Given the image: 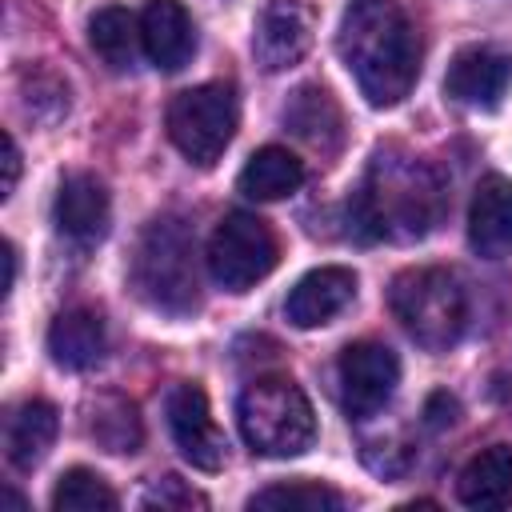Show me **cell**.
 Segmentation results:
<instances>
[{"label": "cell", "mask_w": 512, "mask_h": 512, "mask_svg": "<svg viewBox=\"0 0 512 512\" xmlns=\"http://www.w3.org/2000/svg\"><path fill=\"white\" fill-rule=\"evenodd\" d=\"M88 436L116 456H132L144 444V424L140 412L128 396L120 392H100L88 400Z\"/></svg>", "instance_id": "21"}, {"label": "cell", "mask_w": 512, "mask_h": 512, "mask_svg": "<svg viewBox=\"0 0 512 512\" xmlns=\"http://www.w3.org/2000/svg\"><path fill=\"white\" fill-rule=\"evenodd\" d=\"M280 260V240L256 212H228L208 240V272L224 292L256 288Z\"/></svg>", "instance_id": "7"}, {"label": "cell", "mask_w": 512, "mask_h": 512, "mask_svg": "<svg viewBox=\"0 0 512 512\" xmlns=\"http://www.w3.org/2000/svg\"><path fill=\"white\" fill-rule=\"evenodd\" d=\"M388 308L424 352H448L468 328V292L448 268H404L388 284Z\"/></svg>", "instance_id": "4"}, {"label": "cell", "mask_w": 512, "mask_h": 512, "mask_svg": "<svg viewBox=\"0 0 512 512\" xmlns=\"http://www.w3.org/2000/svg\"><path fill=\"white\" fill-rule=\"evenodd\" d=\"M312 48V12L304 0H264L252 24V56L264 72H284Z\"/></svg>", "instance_id": "10"}, {"label": "cell", "mask_w": 512, "mask_h": 512, "mask_svg": "<svg viewBox=\"0 0 512 512\" xmlns=\"http://www.w3.org/2000/svg\"><path fill=\"white\" fill-rule=\"evenodd\" d=\"M444 216L440 176L412 152L380 148L348 200V232L360 240H420Z\"/></svg>", "instance_id": "2"}, {"label": "cell", "mask_w": 512, "mask_h": 512, "mask_svg": "<svg viewBox=\"0 0 512 512\" xmlns=\"http://www.w3.org/2000/svg\"><path fill=\"white\" fill-rule=\"evenodd\" d=\"M56 428H60L56 404H48V400H40V396L16 404L12 416H8V424H4V452H8V464L20 468V472L36 468V464L48 456V448H52V440H56Z\"/></svg>", "instance_id": "18"}, {"label": "cell", "mask_w": 512, "mask_h": 512, "mask_svg": "<svg viewBox=\"0 0 512 512\" xmlns=\"http://www.w3.org/2000/svg\"><path fill=\"white\" fill-rule=\"evenodd\" d=\"M88 44L92 52L112 68V72H128L136 64V44H140V24L128 8L108 4L100 12H92L88 20Z\"/></svg>", "instance_id": "22"}, {"label": "cell", "mask_w": 512, "mask_h": 512, "mask_svg": "<svg viewBox=\"0 0 512 512\" xmlns=\"http://www.w3.org/2000/svg\"><path fill=\"white\" fill-rule=\"evenodd\" d=\"M128 284L148 308L164 316H192L200 308L196 240L184 220L156 216L144 224L128 264Z\"/></svg>", "instance_id": "3"}, {"label": "cell", "mask_w": 512, "mask_h": 512, "mask_svg": "<svg viewBox=\"0 0 512 512\" xmlns=\"http://www.w3.org/2000/svg\"><path fill=\"white\" fill-rule=\"evenodd\" d=\"M280 116H284V128H292L304 144H312L320 152H336L344 140V112L332 100V92L320 84L296 88Z\"/></svg>", "instance_id": "17"}, {"label": "cell", "mask_w": 512, "mask_h": 512, "mask_svg": "<svg viewBox=\"0 0 512 512\" xmlns=\"http://www.w3.org/2000/svg\"><path fill=\"white\" fill-rule=\"evenodd\" d=\"M508 88H512V56L492 44L460 48L444 72V92L464 108L492 112V108H500Z\"/></svg>", "instance_id": "11"}, {"label": "cell", "mask_w": 512, "mask_h": 512, "mask_svg": "<svg viewBox=\"0 0 512 512\" xmlns=\"http://www.w3.org/2000/svg\"><path fill=\"white\" fill-rule=\"evenodd\" d=\"M16 180H20V148H16L12 132H4V192L0 196H12Z\"/></svg>", "instance_id": "28"}, {"label": "cell", "mask_w": 512, "mask_h": 512, "mask_svg": "<svg viewBox=\"0 0 512 512\" xmlns=\"http://www.w3.org/2000/svg\"><path fill=\"white\" fill-rule=\"evenodd\" d=\"M468 244L484 260H504L512 252V180L488 172L468 204Z\"/></svg>", "instance_id": "14"}, {"label": "cell", "mask_w": 512, "mask_h": 512, "mask_svg": "<svg viewBox=\"0 0 512 512\" xmlns=\"http://www.w3.org/2000/svg\"><path fill=\"white\" fill-rule=\"evenodd\" d=\"M336 380H340V404L348 420H368L392 400L400 384V360L380 340H356L340 352Z\"/></svg>", "instance_id": "8"}, {"label": "cell", "mask_w": 512, "mask_h": 512, "mask_svg": "<svg viewBox=\"0 0 512 512\" xmlns=\"http://www.w3.org/2000/svg\"><path fill=\"white\" fill-rule=\"evenodd\" d=\"M248 508H268V512H340L344 496L320 480H280L260 488Z\"/></svg>", "instance_id": "23"}, {"label": "cell", "mask_w": 512, "mask_h": 512, "mask_svg": "<svg viewBox=\"0 0 512 512\" xmlns=\"http://www.w3.org/2000/svg\"><path fill=\"white\" fill-rule=\"evenodd\" d=\"M236 424L260 456H300L316 440V412L292 376H256L236 400Z\"/></svg>", "instance_id": "5"}, {"label": "cell", "mask_w": 512, "mask_h": 512, "mask_svg": "<svg viewBox=\"0 0 512 512\" xmlns=\"http://www.w3.org/2000/svg\"><path fill=\"white\" fill-rule=\"evenodd\" d=\"M236 120H240V104H236L232 84H220V80L196 84V88H184L180 96H172L168 140L196 168H212L224 156V148L232 144Z\"/></svg>", "instance_id": "6"}, {"label": "cell", "mask_w": 512, "mask_h": 512, "mask_svg": "<svg viewBox=\"0 0 512 512\" xmlns=\"http://www.w3.org/2000/svg\"><path fill=\"white\" fill-rule=\"evenodd\" d=\"M12 284H16V248L4 244V296L12 292Z\"/></svg>", "instance_id": "29"}, {"label": "cell", "mask_w": 512, "mask_h": 512, "mask_svg": "<svg viewBox=\"0 0 512 512\" xmlns=\"http://www.w3.org/2000/svg\"><path fill=\"white\" fill-rule=\"evenodd\" d=\"M104 348H108V332L100 312L92 308H68L48 324V356L68 372H84L100 364Z\"/></svg>", "instance_id": "16"}, {"label": "cell", "mask_w": 512, "mask_h": 512, "mask_svg": "<svg viewBox=\"0 0 512 512\" xmlns=\"http://www.w3.org/2000/svg\"><path fill=\"white\" fill-rule=\"evenodd\" d=\"M24 108L32 120H56L68 112V84L48 72V68H32L24 72Z\"/></svg>", "instance_id": "25"}, {"label": "cell", "mask_w": 512, "mask_h": 512, "mask_svg": "<svg viewBox=\"0 0 512 512\" xmlns=\"http://www.w3.org/2000/svg\"><path fill=\"white\" fill-rule=\"evenodd\" d=\"M352 300H356V272L344 264H324L304 272L292 284L284 300V316L296 328H320V324H332Z\"/></svg>", "instance_id": "13"}, {"label": "cell", "mask_w": 512, "mask_h": 512, "mask_svg": "<svg viewBox=\"0 0 512 512\" xmlns=\"http://www.w3.org/2000/svg\"><path fill=\"white\" fill-rule=\"evenodd\" d=\"M140 48L160 72H180L196 52V28L180 0H148L140 12Z\"/></svg>", "instance_id": "15"}, {"label": "cell", "mask_w": 512, "mask_h": 512, "mask_svg": "<svg viewBox=\"0 0 512 512\" xmlns=\"http://www.w3.org/2000/svg\"><path fill=\"white\" fill-rule=\"evenodd\" d=\"M336 48L372 108L400 104L420 76V36L396 0H352Z\"/></svg>", "instance_id": "1"}, {"label": "cell", "mask_w": 512, "mask_h": 512, "mask_svg": "<svg viewBox=\"0 0 512 512\" xmlns=\"http://www.w3.org/2000/svg\"><path fill=\"white\" fill-rule=\"evenodd\" d=\"M240 192L248 196V200H284V196H292L300 184H304V164L288 152V148H280V144H264V148H256L252 156H248V164L240 168Z\"/></svg>", "instance_id": "20"}, {"label": "cell", "mask_w": 512, "mask_h": 512, "mask_svg": "<svg viewBox=\"0 0 512 512\" xmlns=\"http://www.w3.org/2000/svg\"><path fill=\"white\" fill-rule=\"evenodd\" d=\"M456 496L464 508H508L512 504V444H492L484 452H476L460 480H456Z\"/></svg>", "instance_id": "19"}, {"label": "cell", "mask_w": 512, "mask_h": 512, "mask_svg": "<svg viewBox=\"0 0 512 512\" xmlns=\"http://www.w3.org/2000/svg\"><path fill=\"white\" fill-rule=\"evenodd\" d=\"M456 412H460V404H456L448 392H432L428 404H424V424H428L432 432H440V428H448V424L456 420Z\"/></svg>", "instance_id": "27"}, {"label": "cell", "mask_w": 512, "mask_h": 512, "mask_svg": "<svg viewBox=\"0 0 512 512\" xmlns=\"http://www.w3.org/2000/svg\"><path fill=\"white\" fill-rule=\"evenodd\" d=\"M52 508L56 512H116L120 496L108 488V480L92 468H68L56 488H52Z\"/></svg>", "instance_id": "24"}, {"label": "cell", "mask_w": 512, "mask_h": 512, "mask_svg": "<svg viewBox=\"0 0 512 512\" xmlns=\"http://www.w3.org/2000/svg\"><path fill=\"white\" fill-rule=\"evenodd\" d=\"M108 216H112V200L108 188L96 172H68L60 180L56 204H52V220L56 232L80 248L96 244L108 232Z\"/></svg>", "instance_id": "12"}, {"label": "cell", "mask_w": 512, "mask_h": 512, "mask_svg": "<svg viewBox=\"0 0 512 512\" xmlns=\"http://www.w3.org/2000/svg\"><path fill=\"white\" fill-rule=\"evenodd\" d=\"M164 416H168V432H172L180 456L192 468H200V472H220L224 468L228 444H224V432L212 420V404H208L200 384H192V380L172 384L168 396H164Z\"/></svg>", "instance_id": "9"}, {"label": "cell", "mask_w": 512, "mask_h": 512, "mask_svg": "<svg viewBox=\"0 0 512 512\" xmlns=\"http://www.w3.org/2000/svg\"><path fill=\"white\" fill-rule=\"evenodd\" d=\"M144 508H160V512H188V508H208V500L196 492V488H188L180 476H164V480H156L148 492H144V500H140Z\"/></svg>", "instance_id": "26"}]
</instances>
